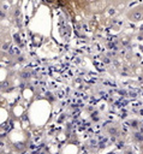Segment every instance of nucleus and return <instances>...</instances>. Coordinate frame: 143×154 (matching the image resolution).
I'll list each match as a JSON object with an SVG mask.
<instances>
[{"label": "nucleus", "mask_w": 143, "mask_h": 154, "mask_svg": "<svg viewBox=\"0 0 143 154\" xmlns=\"http://www.w3.org/2000/svg\"><path fill=\"white\" fill-rule=\"evenodd\" d=\"M4 17H5V13L3 11H0V18H4Z\"/></svg>", "instance_id": "1"}]
</instances>
